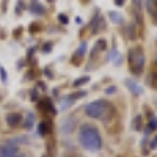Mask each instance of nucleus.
I'll list each match as a JSON object with an SVG mask.
<instances>
[{
	"mask_svg": "<svg viewBox=\"0 0 157 157\" xmlns=\"http://www.w3.org/2000/svg\"><path fill=\"white\" fill-rule=\"evenodd\" d=\"M129 64L130 69H132L134 74H140L143 71V66H145V58H143V54L137 49H132L129 52Z\"/></svg>",
	"mask_w": 157,
	"mask_h": 157,
	"instance_id": "obj_3",
	"label": "nucleus"
},
{
	"mask_svg": "<svg viewBox=\"0 0 157 157\" xmlns=\"http://www.w3.org/2000/svg\"><path fill=\"white\" fill-rule=\"evenodd\" d=\"M61 130L64 134H71L74 130V118H66L61 124Z\"/></svg>",
	"mask_w": 157,
	"mask_h": 157,
	"instance_id": "obj_7",
	"label": "nucleus"
},
{
	"mask_svg": "<svg viewBox=\"0 0 157 157\" xmlns=\"http://www.w3.org/2000/svg\"><path fill=\"white\" fill-rule=\"evenodd\" d=\"M116 3H118V5H123V3H124V0H116Z\"/></svg>",
	"mask_w": 157,
	"mask_h": 157,
	"instance_id": "obj_20",
	"label": "nucleus"
},
{
	"mask_svg": "<svg viewBox=\"0 0 157 157\" xmlns=\"http://www.w3.org/2000/svg\"><path fill=\"white\" fill-rule=\"evenodd\" d=\"M149 126H151V129H157V120H155V118H152V123Z\"/></svg>",
	"mask_w": 157,
	"mask_h": 157,
	"instance_id": "obj_16",
	"label": "nucleus"
},
{
	"mask_svg": "<svg viewBox=\"0 0 157 157\" xmlns=\"http://www.w3.org/2000/svg\"><path fill=\"white\" fill-rule=\"evenodd\" d=\"M78 140H80V145L91 152H96L102 148V138L99 130L94 126L90 124H83L80 127V132H78Z\"/></svg>",
	"mask_w": 157,
	"mask_h": 157,
	"instance_id": "obj_1",
	"label": "nucleus"
},
{
	"mask_svg": "<svg viewBox=\"0 0 157 157\" xmlns=\"http://www.w3.org/2000/svg\"><path fill=\"white\" fill-rule=\"evenodd\" d=\"M17 155V146L13 143H5L0 146V157H16Z\"/></svg>",
	"mask_w": 157,
	"mask_h": 157,
	"instance_id": "obj_4",
	"label": "nucleus"
},
{
	"mask_svg": "<svg viewBox=\"0 0 157 157\" xmlns=\"http://www.w3.org/2000/svg\"><path fill=\"white\" fill-rule=\"evenodd\" d=\"M47 2H54V0H47Z\"/></svg>",
	"mask_w": 157,
	"mask_h": 157,
	"instance_id": "obj_23",
	"label": "nucleus"
},
{
	"mask_svg": "<svg viewBox=\"0 0 157 157\" xmlns=\"http://www.w3.org/2000/svg\"><path fill=\"white\" fill-rule=\"evenodd\" d=\"M109 17L113 24H121L123 22V16L120 14V13H116V11H110L109 13Z\"/></svg>",
	"mask_w": 157,
	"mask_h": 157,
	"instance_id": "obj_8",
	"label": "nucleus"
},
{
	"mask_svg": "<svg viewBox=\"0 0 157 157\" xmlns=\"http://www.w3.org/2000/svg\"><path fill=\"white\" fill-rule=\"evenodd\" d=\"M126 86H127L130 91H132V93H134L135 96H140V94H143V88H141L138 83H135L134 80H129V78H127V80H126Z\"/></svg>",
	"mask_w": 157,
	"mask_h": 157,
	"instance_id": "obj_6",
	"label": "nucleus"
},
{
	"mask_svg": "<svg viewBox=\"0 0 157 157\" xmlns=\"http://www.w3.org/2000/svg\"><path fill=\"white\" fill-rule=\"evenodd\" d=\"M154 5H155V6H157V0H154Z\"/></svg>",
	"mask_w": 157,
	"mask_h": 157,
	"instance_id": "obj_22",
	"label": "nucleus"
},
{
	"mask_svg": "<svg viewBox=\"0 0 157 157\" xmlns=\"http://www.w3.org/2000/svg\"><path fill=\"white\" fill-rule=\"evenodd\" d=\"M30 10H32V13H35V14H39V16H43L44 13H46V10L43 8V5H39V3H33V5L30 6Z\"/></svg>",
	"mask_w": 157,
	"mask_h": 157,
	"instance_id": "obj_9",
	"label": "nucleus"
},
{
	"mask_svg": "<svg viewBox=\"0 0 157 157\" xmlns=\"http://www.w3.org/2000/svg\"><path fill=\"white\" fill-rule=\"evenodd\" d=\"M33 123H35V115L33 113H27V123H25V127L30 129L33 126Z\"/></svg>",
	"mask_w": 157,
	"mask_h": 157,
	"instance_id": "obj_11",
	"label": "nucleus"
},
{
	"mask_svg": "<svg viewBox=\"0 0 157 157\" xmlns=\"http://www.w3.org/2000/svg\"><path fill=\"white\" fill-rule=\"evenodd\" d=\"M38 130H39V135H46V124L41 123V124L38 126Z\"/></svg>",
	"mask_w": 157,
	"mask_h": 157,
	"instance_id": "obj_13",
	"label": "nucleus"
},
{
	"mask_svg": "<svg viewBox=\"0 0 157 157\" xmlns=\"http://www.w3.org/2000/svg\"><path fill=\"white\" fill-rule=\"evenodd\" d=\"M86 82H90V77H80V78H75L72 85L77 88V86H82V85H85Z\"/></svg>",
	"mask_w": 157,
	"mask_h": 157,
	"instance_id": "obj_10",
	"label": "nucleus"
},
{
	"mask_svg": "<svg viewBox=\"0 0 157 157\" xmlns=\"http://www.w3.org/2000/svg\"><path fill=\"white\" fill-rule=\"evenodd\" d=\"M21 121H22V116H21L19 113H10V115L6 116V123H8V126H11V127L19 126Z\"/></svg>",
	"mask_w": 157,
	"mask_h": 157,
	"instance_id": "obj_5",
	"label": "nucleus"
},
{
	"mask_svg": "<svg viewBox=\"0 0 157 157\" xmlns=\"http://www.w3.org/2000/svg\"><path fill=\"white\" fill-rule=\"evenodd\" d=\"M115 91H116V88H115V86H110V88H107L105 93H107V94H112V93H115Z\"/></svg>",
	"mask_w": 157,
	"mask_h": 157,
	"instance_id": "obj_17",
	"label": "nucleus"
},
{
	"mask_svg": "<svg viewBox=\"0 0 157 157\" xmlns=\"http://www.w3.org/2000/svg\"><path fill=\"white\" fill-rule=\"evenodd\" d=\"M58 19H60V22H61V24H68V16H66V14H60V16H58Z\"/></svg>",
	"mask_w": 157,
	"mask_h": 157,
	"instance_id": "obj_14",
	"label": "nucleus"
},
{
	"mask_svg": "<svg viewBox=\"0 0 157 157\" xmlns=\"http://www.w3.org/2000/svg\"><path fill=\"white\" fill-rule=\"evenodd\" d=\"M0 72H2V78H3V80H6V74H5L3 68H0Z\"/></svg>",
	"mask_w": 157,
	"mask_h": 157,
	"instance_id": "obj_18",
	"label": "nucleus"
},
{
	"mask_svg": "<svg viewBox=\"0 0 157 157\" xmlns=\"http://www.w3.org/2000/svg\"><path fill=\"white\" fill-rule=\"evenodd\" d=\"M16 157H25V155H22V154H19V155H16Z\"/></svg>",
	"mask_w": 157,
	"mask_h": 157,
	"instance_id": "obj_21",
	"label": "nucleus"
},
{
	"mask_svg": "<svg viewBox=\"0 0 157 157\" xmlns=\"http://www.w3.org/2000/svg\"><path fill=\"white\" fill-rule=\"evenodd\" d=\"M109 109L110 105L105 102V101H93L90 102L88 105L85 107V113L91 118H96V120H102V118H105L109 115Z\"/></svg>",
	"mask_w": 157,
	"mask_h": 157,
	"instance_id": "obj_2",
	"label": "nucleus"
},
{
	"mask_svg": "<svg viewBox=\"0 0 157 157\" xmlns=\"http://www.w3.org/2000/svg\"><path fill=\"white\" fill-rule=\"evenodd\" d=\"M71 102H72V99H71V98H66L64 101H61V110H66V109H69Z\"/></svg>",
	"mask_w": 157,
	"mask_h": 157,
	"instance_id": "obj_12",
	"label": "nucleus"
},
{
	"mask_svg": "<svg viewBox=\"0 0 157 157\" xmlns=\"http://www.w3.org/2000/svg\"><path fill=\"white\" fill-rule=\"evenodd\" d=\"M50 49H52V46H46V47H44V52H49Z\"/></svg>",
	"mask_w": 157,
	"mask_h": 157,
	"instance_id": "obj_19",
	"label": "nucleus"
},
{
	"mask_svg": "<svg viewBox=\"0 0 157 157\" xmlns=\"http://www.w3.org/2000/svg\"><path fill=\"white\" fill-rule=\"evenodd\" d=\"M149 146H151V149H157V137H155V138L152 140V143H151Z\"/></svg>",
	"mask_w": 157,
	"mask_h": 157,
	"instance_id": "obj_15",
	"label": "nucleus"
}]
</instances>
